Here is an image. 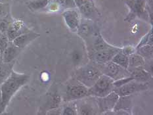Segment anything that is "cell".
Returning a JSON list of instances; mask_svg holds the SVG:
<instances>
[{"instance_id": "obj_3", "label": "cell", "mask_w": 153, "mask_h": 115, "mask_svg": "<svg viewBox=\"0 0 153 115\" xmlns=\"http://www.w3.org/2000/svg\"><path fill=\"white\" fill-rule=\"evenodd\" d=\"M129 13L125 19V21L130 22L136 18L150 22L149 13L147 7V0H125Z\"/></svg>"}, {"instance_id": "obj_32", "label": "cell", "mask_w": 153, "mask_h": 115, "mask_svg": "<svg viewBox=\"0 0 153 115\" xmlns=\"http://www.w3.org/2000/svg\"><path fill=\"white\" fill-rule=\"evenodd\" d=\"M76 7L74 0H65V9Z\"/></svg>"}, {"instance_id": "obj_7", "label": "cell", "mask_w": 153, "mask_h": 115, "mask_svg": "<svg viewBox=\"0 0 153 115\" xmlns=\"http://www.w3.org/2000/svg\"><path fill=\"white\" fill-rule=\"evenodd\" d=\"M149 83H141L134 80L129 81L128 83L118 88H114V91L119 96L133 95L137 92L145 91L149 88Z\"/></svg>"}, {"instance_id": "obj_31", "label": "cell", "mask_w": 153, "mask_h": 115, "mask_svg": "<svg viewBox=\"0 0 153 115\" xmlns=\"http://www.w3.org/2000/svg\"><path fill=\"white\" fill-rule=\"evenodd\" d=\"M122 51L126 55L129 56L135 53L136 52V48L134 47V46H131V45L126 46V47H124V48H122Z\"/></svg>"}, {"instance_id": "obj_17", "label": "cell", "mask_w": 153, "mask_h": 115, "mask_svg": "<svg viewBox=\"0 0 153 115\" xmlns=\"http://www.w3.org/2000/svg\"><path fill=\"white\" fill-rule=\"evenodd\" d=\"M21 50L22 49L19 48L13 44V42L10 41L8 46L3 53L0 61L4 62H11L14 61H15L16 58L18 57Z\"/></svg>"}, {"instance_id": "obj_23", "label": "cell", "mask_w": 153, "mask_h": 115, "mask_svg": "<svg viewBox=\"0 0 153 115\" xmlns=\"http://www.w3.org/2000/svg\"><path fill=\"white\" fill-rule=\"evenodd\" d=\"M136 53L140 55L145 61L152 60L153 55V45H144L136 48Z\"/></svg>"}, {"instance_id": "obj_27", "label": "cell", "mask_w": 153, "mask_h": 115, "mask_svg": "<svg viewBox=\"0 0 153 115\" xmlns=\"http://www.w3.org/2000/svg\"><path fill=\"white\" fill-rule=\"evenodd\" d=\"M62 115H76L77 114L75 103L73 105H67L62 107Z\"/></svg>"}, {"instance_id": "obj_20", "label": "cell", "mask_w": 153, "mask_h": 115, "mask_svg": "<svg viewBox=\"0 0 153 115\" xmlns=\"http://www.w3.org/2000/svg\"><path fill=\"white\" fill-rule=\"evenodd\" d=\"M51 0H32L28 1L27 4L28 7L32 11H38L48 7Z\"/></svg>"}, {"instance_id": "obj_4", "label": "cell", "mask_w": 153, "mask_h": 115, "mask_svg": "<svg viewBox=\"0 0 153 115\" xmlns=\"http://www.w3.org/2000/svg\"><path fill=\"white\" fill-rule=\"evenodd\" d=\"M114 80L105 74H101L94 85L88 88V96L102 97L114 91Z\"/></svg>"}, {"instance_id": "obj_5", "label": "cell", "mask_w": 153, "mask_h": 115, "mask_svg": "<svg viewBox=\"0 0 153 115\" xmlns=\"http://www.w3.org/2000/svg\"><path fill=\"white\" fill-rule=\"evenodd\" d=\"M88 97V88L78 81L77 84L66 85L63 99L65 101H74Z\"/></svg>"}, {"instance_id": "obj_2", "label": "cell", "mask_w": 153, "mask_h": 115, "mask_svg": "<svg viewBox=\"0 0 153 115\" xmlns=\"http://www.w3.org/2000/svg\"><path fill=\"white\" fill-rule=\"evenodd\" d=\"M102 74L100 65L93 62L86 64L76 70L75 72L76 80L89 88L94 85L97 79Z\"/></svg>"}, {"instance_id": "obj_24", "label": "cell", "mask_w": 153, "mask_h": 115, "mask_svg": "<svg viewBox=\"0 0 153 115\" xmlns=\"http://www.w3.org/2000/svg\"><path fill=\"white\" fill-rule=\"evenodd\" d=\"M62 101V97L58 94L53 95L48 99L44 106V109L47 112L49 110L53 109V108L60 107Z\"/></svg>"}, {"instance_id": "obj_36", "label": "cell", "mask_w": 153, "mask_h": 115, "mask_svg": "<svg viewBox=\"0 0 153 115\" xmlns=\"http://www.w3.org/2000/svg\"><path fill=\"white\" fill-rule=\"evenodd\" d=\"M2 34H3V33L1 32V30H0V36H1L2 35Z\"/></svg>"}, {"instance_id": "obj_6", "label": "cell", "mask_w": 153, "mask_h": 115, "mask_svg": "<svg viewBox=\"0 0 153 115\" xmlns=\"http://www.w3.org/2000/svg\"><path fill=\"white\" fill-rule=\"evenodd\" d=\"M99 65H100L102 73L111 78L114 81L125 77L130 76V74L128 69L120 67L111 61L105 64Z\"/></svg>"}, {"instance_id": "obj_28", "label": "cell", "mask_w": 153, "mask_h": 115, "mask_svg": "<svg viewBox=\"0 0 153 115\" xmlns=\"http://www.w3.org/2000/svg\"><path fill=\"white\" fill-rule=\"evenodd\" d=\"M9 42V39L5 33L2 34V35L0 36V54H1V57L3 51L5 50V49L8 46Z\"/></svg>"}, {"instance_id": "obj_10", "label": "cell", "mask_w": 153, "mask_h": 115, "mask_svg": "<svg viewBox=\"0 0 153 115\" xmlns=\"http://www.w3.org/2000/svg\"><path fill=\"white\" fill-rule=\"evenodd\" d=\"M74 1L82 16L85 19L92 21L97 16L99 13L93 0H74Z\"/></svg>"}, {"instance_id": "obj_15", "label": "cell", "mask_w": 153, "mask_h": 115, "mask_svg": "<svg viewBox=\"0 0 153 115\" xmlns=\"http://www.w3.org/2000/svg\"><path fill=\"white\" fill-rule=\"evenodd\" d=\"M83 101V99H82ZM76 110H77V114L82 115H91L95 114L98 112V107L97 102L95 103L94 101L89 102L88 100L83 101L78 103H75Z\"/></svg>"}, {"instance_id": "obj_13", "label": "cell", "mask_w": 153, "mask_h": 115, "mask_svg": "<svg viewBox=\"0 0 153 115\" xmlns=\"http://www.w3.org/2000/svg\"><path fill=\"white\" fill-rule=\"evenodd\" d=\"M130 76L134 80L141 83H149L152 79V74L144 68L143 67H139L128 69Z\"/></svg>"}, {"instance_id": "obj_22", "label": "cell", "mask_w": 153, "mask_h": 115, "mask_svg": "<svg viewBox=\"0 0 153 115\" xmlns=\"http://www.w3.org/2000/svg\"><path fill=\"white\" fill-rule=\"evenodd\" d=\"M128 61L129 56L124 54L122 51V49L114 55L111 60V61L113 62H114V63L120 65V67L126 69H128Z\"/></svg>"}, {"instance_id": "obj_34", "label": "cell", "mask_w": 153, "mask_h": 115, "mask_svg": "<svg viewBox=\"0 0 153 115\" xmlns=\"http://www.w3.org/2000/svg\"><path fill=\"white\" fill-rule=\"evenodd\" d=\"M51 1H55L61 5L62 7H65V0H51Z\"/></svg>"}, {"instance_id": "obj_29", "label": "cell", "mask_w": 153, "mask_h": 115, "mask_svg": "<svg viewBox=\"0 0 153 115\" xmlns=\"http://www.w3.org/2000/svg\"><path fill=\"white\" fill-rule=\"evenodd\" d=\"M10 9L8 3H0V18L4 17L9 14Z\"/></svg>"}, {"instance_id": "obj_18", "label": "cell", "mask_w": 153, "mask_h": 115, "mask_svg": "<svg viewBox=\"0 0 153 115\" xmlns=\"http://www.w3.org/2000/svg\"><path fill=\"white\" fill-rule=\"evenodd\" d=\"M76 32L81 38L87 41L95 32L92 21L91 20L86 19H85V21H83L82 20Z\"/></svg>"}, {"instance_id": "obj_16", "label": "cell", "mask_w": 153, "mask_h": 115, "mask_svg": "<svg viewBox=\"0 0 153 115\" xmlns=\"http://www.w3.org/2000/svg\"><path fill=\"white\" fill-rule=\"evenodd\" d=\"M132 95L119 96L118 99L112 111L114 112L123 111L128 113L129 114H132Z\"/></svg>"}, {"instance_id": "obj_21", "label": "cell", "mask_w": 153, "mask_h": 115, "mask_svg": "<svg viewBox=\"0 0 153 115\" xmlns=\"http://www.w3.org/2000/svg\"><path fill=\"white\" fill-rule=\"evenodd\" d=\"M145 63V59L135 52V53L129 56L128 69L139 67H144Z\"/></svg>"}, {"instance_id": "obj_33", "label": "cell", "mask_w": 153, "mask_h": 115, "mask_svg": "<svg viewBox=\"0 0 153 115\" xmlns=\"http://www.w3.org/2000/svg\"><path fill=\"white\" fill-rule=\"evenodd\" d=\"M5 110H6V107H5L4 103H3L1 91V90H0V114H2L3 112H5Z\"/></svg>"}, {"instance_id": "obj_8", "label": "cell", "mask_w": 153, "mask_h": 115, "mask_svg": "<svg viewBox=\"0 0 153 115\" xmlns=\"http://www.w3.org/2000/svg\"><path fill=\"white\" fill-rule=\"evenodd\" d=\"M61 15L68 28L71 31L76 32L82 21V15L78 8L65 9Z\"/></svg>"}, {"instance_id": "obj_11", "label": "cell", "mask_w": 153, "mask_h": 115, "mask_svg": "<svg viewBox=\"0 0 153 115\" xmlns=\"http://www.w3.org/2000/svg\"><path fill=\"white\" fill-rule=\"evenodd\" d=\"M122 49L121 47H112L99 51H96L90 54L93 62L98 65H103L111 61L114 55Z\"/></svg>"}, {"instance_id": "obj_14", "label": "cell", "mask_w": 153, "mask_h": 115, "mask_svg": "<svg viewBox=\"0 0 153 115\" xmlns=\"http://www.w3.org/2000/svg\"><path fill=\"white\" fill-rule=\"evenodd\" d=\"M39 36H40V34L39 33L29 30L16 37L12 42L15 45L22 49L30 44L32 42L39 38Z\"/></svg>"}, {"instance_id": "obj_30", "label": "cell", "mask_w": 153, "mask_h": 115, "mask_svg": "<svg viewBox=\"0 0 153 115\" xmlns=\"http://www.w3.org/2000/svg\"><path fill=\"white\" fill-rule=\"evenodd\" d=\"M133 80H134V79H133V78L131 76L125 77L121 79H119V80H114V82H113V84H114V88H118L120 86H122V85H124L125 84L128 83V82H129V81Z\"/></svg>"}, {"instance_id": "obj_37", "label": "cell", "mask_w": 153, "mask_h": 115, "mask_svg": "<svg viewBox=\"0 0 153 115\" xmlns=\"http://www.w3.org/2000/svg\"><path fill=\"white\" fill-rule=\"evenodd\" d=\"M0 60H1V54H0Z\"/></svg>"}, {"instance_id": "obj_1", "label": "cell", "mask_w": 153, "mask_h": 115, "mask_svg": "<svg viewBox=\"0 0 153 115\" xmlns=\"http://www.w3.org/2000/svg\"><path fill=\"white\" fill-rule=\"evenodd\" d=\"M29 79V75L17 73L13 70L11 75L0 85L3 101L6 108L12 97L20 89L27 84Z\"/></svg>"}, {"instance_id": "obj_12", "label": "cell", "mask_w": 153, "mask_h": 115, "mask_svg": "<svg viewBox=\"0 0 153 115\" xmlns=\"http://www.w3.org/2000/svg\"><path fill=\"white\" fill-rule=\"evenodd\" d=\"M29 30L28 28L21 20H13L5 34L7 36L9 41L12 42L16 37Z\"/></svg>"}, {"instance_id": "obj_19", "label": "cell", "mask_w": 153, "mask_h": 115, "mask_svg": "<svg viewBox=\"0 0 153 115\" xmlns=\"http://www.w3.org/2000/svg\"><path fill=\"white\" fill-rule=\"evenodd\" d=\"M15 63V61L11 62H4L0 61V85L11 75Z\"/></svg>"}, {"instance_id": "obj_9", "label": "cell", "mask_w": 153, "mask_h": 115, "mask_svg": "<svg viewBox=\"0 0 153 115\" xmlns=\"http://www.w3.org/2000/svg\"><path fill=\"white\" fill-rule=\"evenodd\" d=\"M118 97V94L114 91H112L105 97H95L99 114H105L106 112L112 111Z\"/></svg>"}, {"instance_id": "obj_35", "label": "cell", "mask_w": 153, "mask_h": 115, "mask_svg": "<svg viewBox=\"0 0 153 115\" xmlns=\"http://www.w3.org/2000/svg\"><path fill=\"white\" fill-rule=\"evenodd\" d=\"M9 0H0V3H8Z\"/></svg>"}, {"instance_id": "obj_25", "label": "cell", "mask_w": 153, "mask_h": 115, "mask_svg": "<svg viewBox=\"0 0 153 115\" xmlns=\"http://www.w3.org/2000/svg\"><path fill=\"white\" fill-rule=\"evenodd\" d=\"M13 21V19L11 18L10 13L4 17L0 18V30L3 34L7 32Z\"/></svg>"}, {"instance_id": "obj_26", "label": "cell", "mask_w": 153, "mask_h": 115, "mask_svg": "<svg viewBox=\"0 0 153 115\" xmlns=\"http://www.w3.org/2000/svg\"><path fill=\"white\" fill-rule=\"evenodd\" d=\"M144 45H153V38H152V28L147 34H146L139 42L138 45L136 46L135 48H138L141 46Z\"/></svg>"}]
</instances>
